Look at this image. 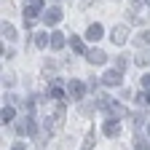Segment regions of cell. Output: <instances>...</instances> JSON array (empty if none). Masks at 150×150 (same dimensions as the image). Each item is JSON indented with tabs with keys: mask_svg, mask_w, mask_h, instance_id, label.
Masks as SVG:
<instances>
[{
	"mask_svg": "<svg viewBox=\"0 0 150 150\" xmlns=\"http://www.w3.org/2000/svg\"><path fill=\"white\" fill-rule=\"evenodd\" d=\"M83 94H86V86L81 81H70L67 83V97L70 99H83Z\"/></svg>",
	"mask_w": 150,
	"mask_h": 150,
	"instance_id": "cell-1",
	"label": "cell"
},
{
	"mask_svg": "<svg viewBox=\"0 0 150 150\" xmlns=\"http://www.w3.org/2000/svg\"><path fill=\"white\" fill-rule=\"evenodd\" d=\"M112 43H115V46H123L126 43V38H129V30L123 27V24H118V27H112Z\"/></svg>",
	"mask_w": 150,
	"mask_h": 150,
	"instance_id": "cell-2",
	"label": "cell"
},
{
	"mask_svg": "<svg viewBox=\"0 0 150 150\" xmlns=\"http://www.w3.org/2000/svg\"><path fill=\"white\" fill-rule=\"evenodd\" d=\"M43 22H46L48 27L59 24V22H62V8H48V11H46V16H43Z\"/></svg>",
	"mask_w": 150,
	"mask_h": 150,
	"instance_id": "cell-3",
	"label": "cell"
},
{
	"mask_svg": "<svg viewBox=\"0 0 150 150\" xmlns=\"http://www.w3.org/2000/svg\"><path fill=\"white\" fill-rule=\"evenodd\" d=\"M102 83L105 86H121V70H107L102 75Z\"/></svg>",
	"mask_w": 150,
	"mask_h": 150,
	"instance_id": "cell-4",
	"label": "cell"
},
{
	"mask_svg": "<svg viewBox=\"0 0 150 150\" xmlns=\"http://www.w3.org/2000/svg\"><path fill=\"white\" fill-rule=\"evenodd\" d=\"M16 131H19V134H35V121H32L30 115L22 118V121L16 123Z\"/></svg>",
	"mask_w": 150,
	"mask_h": 150,
	"instance_id": "cell-5",
	"label": "cell"
},
{
	"mask_svg": "<svg viewBox=\"0 0 150 150\" xmlns=\"http://www.w3.org/2000/svg\"><path fill=\"white\" fill-rule=\"evenodd\" d=\"M86 59H88L91 64H105V62H107V56H105V51L94 48V51H88V54H86Z\"/></svg>",
	"mask_w": 150,
	"mask_h": 150,
	"instance_id": "cell-6",
	"label": "cell"
},
{
	"mask_svg": "<svg viewBox=\"0 0 150 150\" xmlns=\"http://www.w3.org/2000/svg\"><path fill=\"white\" fill-rule=\"evenodd\" d=\"M102 131H105L107 137H118V134H121V126L115 123V118H110V121L105 123V129H102Z\"/></svg>",
	"mask_w": 150,
	"mask_h": 150,
	"instance_id": "cell-7",
	"label": "cell"
},
{
	"mask_svg": "<svg viewBox=\"0 0 150 150\" xmlns=\"http://www.w3.org/2000/svg\"><path fill=\"white\" fill-rule=\"evenodd\" d=\"M102 24H97V22H94V24H88V32H86V38H88V40H99V38H102Z\"/></svg>",
	"mask_w": 150,
	"mask_h": 150,
	"instance_id": "cell-8",
	"label": "cell"
},
{
	"mask_svg": "<svg viewBox=\"0 0 150 150\" xmlns=\"http://www.w3.org/2000/svg\"><path fill=\"white\" fill-rule=\"evenodd\" d=\"M51 48L54 51L64 48V32H51Z\"/></svg>",
	"mask_w": 150,
	"mask_h": 150,
	"instance_id": "cell-9",
	"label": "cell"
},
{
	"mask_svg": "<svg viewBox=\"0 0 150 150\" xmlns=\"http://www.w3.org/2000/svg\"><path fill=\"white\" fill-rule=\"evenodd\" d=\"M70 46H72L75 54H88L86 46H83V40H81V38H75V35H70Z\"/></svg>",
	"mask_w": 150,
	"mask_h": 150,
	"instance_id": "cell-10",
	"label": "cell"
},
{
	"mask_svg": "<svg viewBox=\"0 0 150 150\" xmlns=\"http://www.w3.org/2000/svg\"><path fill=\"white\" fill-rule=\"evenodd\" d=\"M13 115H16V110L8 105V107H3V112H0V118H3V123H11L13 121Z\"/></svg>",
	"mask_w": 150,
	"mask_h": 150,
	"instance_id": "cell-11",
	"label": "cell"
},
{
	"mask_svg": "<svg viewBox=\"0 0 150 150\" xmlns=\"http://www.w3.org/2000/svg\"><path fill=\"white\" fill-rule=\"evenodd\" d=\"M134 43H137V46H150V32H139V35L134 38Z\"/></svg>",
	"mask_w": 150,
	"mask_h": 150,
	"instance_id": "cell-12",
	"label": "cell"
},
{
	"mask_svg": "<svg viewBox=\"0 0 150 150\" xmlns=\"http://www.w3.org/2000/svg\"><path fill=\"white\" fill-rule=\"evenodd\" d=\"M3 35L8 38V40H13V38H16V30H13L11 24H6V22H3Z\"/></svg>",
	"mask_w": 150,
	"mask_h": 150,
	"instance_id": "cell-13",
	"label": "cell"
},
{
	"mask_svg": "<svg viewBox=\"0 0 150 150\" xmlns=\"http://www.w3.org/2000/svg\"><path fill=\"white\" fill-rule=\"evenodd\" d=\"M48 43H51V40H48V35H38V38H35V46H38V48H46Z\"/></svg>",
	"mask_w": 150,
	"mask_h": 150,
	"instance_id": "cell-14",
	"label": "cell"
},
{
	"mask_svg": "<svg viewBox=\"0 0 150 150\" xmlns=\"http://www.w3.org/2000/svg\"><path fill=\"white\" fill-rule=\"evenodd\" d=\"M147 62H150V54H147V51H139V54H137V64H142V67H145Z\"/></svg>",
	"mask_w": 150,
	"mask_h": 150,
	"instance_id": "cell-15",
	"label": "cell"
},
{
	"mask_svg": "<svg viewBox=\"0 0 150 150\" xmlns=\"http://www.w3.org/2000/svg\"><path fill=\"white\" fill-rule=\"evenodd\" d=\"M83 150H94V131L86 137V145H83Z\"/></svg>",
	"mask_w": 150,
	"mask_h": 150,
	"instance_id": "cell-16",
	"label": "cell"
},
{
	"mask_svg": "<svg viewBox=\"0 0 150 150\" xmlns=\"http://www.w3.org/2000/svg\"><path fill=\"white\" fill-rule=\"evenodd\" d=\"M134 150H150V147H147V142H145V139H137V145H134Z\"/></svg>",
	"mask_w": 150,
	"mask_h": 150,
	"instance_id": "cell-17",
	"label": "cell"
},
{
	"mask_svg": "<svg viewBox=\"0 0 150 150\" xmlns=\"http://www.w3.org/2000/svg\"><path fill=\"white\" fill-rule=\"evenodd\" d=\"M115 67H118V70H126V59H123V56H118V59H115Z\"/></svg>",
	"mask_w": 150,
	"mask_h": 150,
	"instance_id": "cell-18",
	"label": "cell"
},
{
	"mask_svg": "<svg viewBox=\"0 0 150 150\" xmlns=\"http://www.w3.org/2000/svg\"><path fill=\"white\" fill-rule=\"evenodd\" d=\"M142 88H147V91H150V75H145V78H142Z\"/></svg>",
	"mask_w": 150,
	"mask_h": 150,
	"instance_id": "cell-19",
	"label": "cell"
},
{
	"mask_svg": "<svg viewBox=\"0 0 150 150\" xmlns=\"http://www.w3.org/2000/svg\"><path fill=\"white\" fill-rule=\"evenodd\" d=\"M13 150H24V142H16V145H13Z\"/></svg>",
	"mask_w": 150,
	"mask_h": 150,
	"instance_id": "cell-20",
	"label": "cell"
},
{
	"mask_svg": "<svg viewBox=\"0 0 150 150\" xmlns=\"http://www.w3.org/2000/svg\"><path fill=\"white\" fill-rule=\"evenodd\" d=\"M145 3H147V6H150V0H145Z\"/></svg>",
	"mask_w": 150,
	"mask_h": 150,
	"instance_id": "cell-21",
	"label": "cell"
}]
</instances>
